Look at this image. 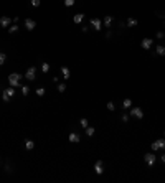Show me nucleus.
<instances>
[{"label":"nucleus","instance_id":"nucleus-1","mask_svg":"<svg viewBox=\"0 0 165 183\" xmlns=\"http://www.w3.org/2000/svg\"><path fill=\"white\" fill-rule=\"evenodd\" d=\"M23 79V76L22 74H18V73H12L10 76H8V84L12 86V87H20V81Z\"/></svg>","mask_w":165,"mask_h":183},{"label":"nucleus","instance_id":"nucleus-2","mask_svg":"<svg viewBox=\"0 0 165 183\" xmlns=\"http://www.w3.org/2000/svg\"><path fill=\"white\" fill-rule=\"evenodd\" d=\"M150 149L154 152H157V150H164L165 149V139H157V140H154L150 145Z\"/></svg>","mask_w":165,"mask_h":183},{"label":"nucleus","instance_id":"nucleus-3","mask_svg":"<svg viewBox=\"0 0 165 183\" xmlns=\"http://www.w3.org/2000/svg\"><path fill=\"white\" fill-rule=\"evenodd\" d=\"M23 78L28 79L30 83L35 81V79H36V68H35V66H30V68L26 69V73H25V76H23Z\"/></svg>","mask_w":165,"mask_h":183},{"label":"nucleus","instance_id":"nucleus-4","mask_svg":"<svg viewBox=\"0 0 165 183\" xmlns=\"http://www.w3.org/2000/svg\"><path fill=\"white\" fill-rule=\"evenodd\" d=\"M131 117L142 119V117H144V111H142L139 106H134V107H131Z\"/></svg>","mask_w":165,"mask_h":183},{"label":"nucleus","instance_id":"nucleus-5","mask_svg":"<svg viewBox=\"0 0 165 183\" xmlns=\"http://www.w3.org/2000/svg\"><path fill=\"white\" fill-rule=\"evenodd\" d=\"M144 162L149 165V167H154L155 162H157V157H155L154 153H145V155H144Z\"/></svg>","mask_w":165,"mask_h":183},{"label":"nucleus","instance_id":"nucleus-6","mask_svg":"<svg viewBox=\"0 0 165 183\" xmlns=\"http://www.w3.org/2000/svg\"><path fill=\"white\" fill-rule=\"evenodd\" d=\"M89 25H91L96 32H99V30L102 28V20H101V18H91V20H89Z\"/></svg>","mask_w":165,"mask_h":183},{"label":"nucleus","instance_id":"nucleus-7","mask_svg":"<svg viewBox=\"0 0 165 183\" xmlns=\"http://www.w3.org/2000/svg\"><path fill=\"white\" fill-rule=\"evenodd\" d=\"M94 172H96V175H102V173H104V162H102V160H96Z\"/></svg>","mask_w":165,"mask_h":183},{"label":"nucleus","instance_id":"nucleus-8","mask_svg":"<svg viewBox=\"0 0 165 183\" xmlns=\"http://www.w3.org/2000/svg\"><path fill=\"white\" fill-rule=\"evenodd\" d=\"M23 25H25V28L28 30V32H32V30H35V28H36V22H35V20H32V18H25Z\"/></svg>","mask_w":165,"mask_h":183},{"label":"nucleus","instance_id":"nucleus-9","mask_svg":"<svg viewBox=\"0 0 165 183\" xmlns=\"http://www.w3.org/2000/svg\"><path fill=\"white\" fill-rule=\"evenodd\" d=\"M12 22H13V18H10V17H0V26H3V28H8V26L12 25Z\"/></svg>","mask_w":165,"mask_h":183},{"label":"nucleus","instance_id":"nucleus-10","mask_svg":"<svg viewBox=\"0 0 165 183\" xmlns=\"http://www.w3.org/2000/svg\"><path fill=\"white\" fill-rule=\"evenodd\" d=\"M68 140H69L71 144H79V142H81V137H79L78 132H69V137H68Z\"/></svg>","mask_w":165,"mask_h":183},{"label":"nucleus","instance_id":"nucleus-11","mask_svg":"<svg viewBox=\"0 0 165 183\" xmlns=\"http://www.w3.org/2000/svg\"><path fill=\"white\" fill-rule=\"evenodd\" d=\"M152 45H154V40L152 38H144L142 41H140V46H142L144 50H150Z\"/></svg>","mask_w":165,"mask_h":183},{"label":"nucleus","instance_id":"nucleus-12","mask_svg":"<svg viewBox=\"0 0 165 183\" xmlns=\"http://www.w3.org/2000/svg\"><path fill=\"white\" fill-rule=\"evenodd\" d=\"M112 22H114V18H112L111 15H106L104 18H102V26H106V28L109 30V26L112 25Z\"/></svg>","mask_w":165,"mask_h":183},{"label":"nucleus","instance_id":"nucleus-13","mask_svg":"<svg viewBox=\"0 0 165 183\" xmlns=\"http://www.w3.org/2000/svg\"><path fill=\"white\" fill-rule=\"evenodd\" d=\"M61 74H63V79H68L71 78V71H69V68L68 66H61Z\"/></svg>","mask_w":165,"mask_h":183},{"label":"nucleus","instance_id":"nucleus-14","mask_svg":"<svg viewBox=\"0 0 165 183\" xmlns=\"http://www.w3.org/2000/svg\"><path fill=\"white\" fill-rule=\"evenodd\" d=\"M3 94H5V96H8V98L12 99L13 96L17 94V87H12V86H10V87H7V89H3Z\"/></svg>","mask_w":165,"mask_h":183},{"label":"nucleus","instance_id":"nucleus-15","mask_svg":"<svg viewBox=\"0 0 165 183\" xmlns=\"http://www.w3.org/2000/svg\"><path fill=\"white\" fill-rule=\"evenodd\" d=\"M155 54H158V56H165V45H157L155 46Z\"/></svg>","mask_w":165,"mask_h":183},{"label":"nucleus","instance_id":"nucleus-16","mask_svg":"<svg viewBox=\"0 0 165 183\" xmlns=\"http://www.w3.org/2000/svg\"><path fill=\"white\" fill-rule=\"evenodd\" d=\"M35 149V142L30 140V139H26L25 140V150H33Z\"/></svg>","mask_w":165,"mask_h":183},{"label":"nucleus","instance_id":"nucleus-17","mask_svg":"<svg viewBox=\"0 0 165 183\" xmlns=\"http://www.w3.org/2000/svg\"><path fill=\"white\" fill-rule=\"evenodd\" d=\"M83 20H84V13H76V15L73 17V22H74V23H81Z\"/></svg>","mask_w":165,"mask_h":183},{"label":"nucleus","instance_id":"nucleus-18","mask_svg":"<svg viewBox=\"0 0 165 183\" xmlns=\"http://www.w3.org/2000/svg\"><path fill=\"white\" fill-rule=\"evenodd\" d=\"M84 132H86V135H88V137H92V135H94V132H96V129L91 127V125H88V127L84 129Z\"/></svg>","mask_w":165,"mask_h":183},{"label":"nucleus","instance_id":"nucleus-19","mask_svg":"<svg viewBox=\"0 0 165 183\" xmlns=\"http://www.w3.org/2000/svg\"><path fill=\"white\" fill-rule=\"evenodd\" d=\"M137 25H139L137 18H132V17H131V18H127V26H131V28H132V26H137Z\"/></svg>","mask_w":165,"mask_h":183},{"label":"nucleus","instance_id":"nucleus-20","mask_svg":"<svg viewBox=\"0 0 165 183\" xmlns=\"http://www.w3.org/2000/svg\"><path fill=\"white\" fill-rule=\"evenodd\" d=\"M132 107V101L131 99H124L122 101V109H131Z\"/></svg>","mask_w":165,"mask_h":183},{"label":"nucleus","instance_id":"nucleus-21","mask_svg":"<svg viewBox=\"0 0 165 183\" xmlns=\"http://www.w3.org/2000/svg\"><path fill=\"white\" fill-rule=\"evenodd\" d=\"M17 32H18V25H17V23L8 26V33H10V35H13V33H17Z\"/></svg>","mask_w":165,"mask_h":183},{"label":"nucleus","instance_id":"nucleus-22","mask_svg":"<svg viewBox=\"0 0 165 183\" xmlns=\"http://www.w3.org/2000/svg\"><path fill=\"white\" fill-rule=\"evenodd\" d=\"M50 68H51V66L48 65V63H43V65H41V73H43V74H46V73L50 71Z\"/></svg>","mask_w":165,"mask_h":183},{"label":"nucleus","instance_id":"nucleus-23","mask_svg":"<svg viewBox=\"0 0 165 183\" xmlns=\"http://www.w3.org/2000/svg\"><path fill=\"white\" fill-rule=\"evenodd\" d=\"M20 89H22V94H23V96H28V92H30V87H28L26 84H23L22 87H20Z\"/></svg>","mask_w":165,"mask_h":183},{"label":"nucleus","instance_id":"nucleus-24","mask_svg":"<svg viewBox=\"0 0 165 183\" xmlns=\"http://www.w3.org/2000/svg\"><path fill=\"white\" fill-rule=\"evenodd\" d=\"M35 92H36V96H38V98H43L46 91H45V87H38V89H36Z\"/></svg>","mask_w":165,"mask_h":183},{"label":"nucleus","instance_id":"nucleus-25","mask_svg":"<svg viewBox=\"0 0 165 183\" xmlns=\"http://www.w3.org/2000/svg\"><path fill=\"white\" fill-rule=\"evenodd\" d=\"M66 87H68V86H66V83H59V84H58V91L59 92H65Z\"/></svg>","mask_w":165,"mask_h":183},{"label":"nucleus","instance_id":"nucleus-26","mask_svg":"<svg viewBox=\"0 0 165 183\" xmlns=\"http://www.w3.org/2000/svg\"><path fill=\"white\" fill-rule=\"evenodd\" d=\"M5 61H7V54L0 51V66H3V63H5Z\"/></svg>","mask_w":165,"mask_h":183},{"label":"nucleus","instance_id":"nucleus-27","mask_svg":"<svg viewBox=\"0 0 165 183\" xmlns=\"http://www.w3.org/2000/svg\"><path fill=\"white\" fill-rule=\"evenodd\" d=\"M79 124H81V127H83V129H86V127H88V125H89V122H88V119H81V120H79Z\"/></svg>","mask_w":165,"mask_h":183},{"label":"nucleus","instance_id":"nucleus-28","mask_svg":"<svg viewBox=\"0 0 165 183\" xmlns=\"http://www.w3.org/2000/svg\"><path fill=\"white\" fill-rule=\"evenodd\" d=\"M30 5L36 8V7H40V5H41V0H30Z\"/></svg>","mask_w":165,"mask_h":183},{"label":"nucleus","instance_id":"nucleus-29","mask_svg":"<svg viewBox=\"0 0 165 183\" xmlns=\"http://www.w3.org/2000/svg\"><path fill=\"white\" fill-rule=\"evenodd\" d=\"M155 38H157V40H164V38H165V33L162 32V30H160V32L155 33Z\"/></svg>","mask_w":165,"mask_h":183},{"label":"nucleus","instance_id":"nucleus-30","mask_svg":"<svg viewBox=\"0 0 165 183\" xmlns=\"http://www.w3.org/2000/svg\"><path fill=\"white\" fill-rule=\"evenodd\" d=\"M106 107H107V111H114V109H116V106H114V102H112V101H109Z\"/></svg>","mask_w":165,"mask_h":183},{"label":"nucleus","instance_id":"nucleus-31","mask_svg":"<svg viewBox=\"0 0 165 183\" xmlns=\"http://www.w3.org/2000/svg\"><path fill=\"white\" fill-rule=\"evenodd\" d=\"M155 15H157L158 18H164V20H165V12H160V10H157V12H155Z\"/></svg>","mask_w":165,"mask_h":183},{"label":"nucleus","instance_id":"nucleus-32","mask_svg":"<svg viewBox=\"0 0 165 183\" xmlns=\"http://www.w3.org/2000/svg\"><path fill=\"white\" fill-rule=\"evenodd\" d=\"M74 2H76V0H65V5L66 7H73L74 5Z\"/></svg>","mask_w":165,"mask_h":183},{"label":"nucleus","instance_id":"nucleus-33","mask_svg":"<svg viewBox=\"0 0 165 183\" xmlns=\"http://www.w3.org/2000/svg\"><path fill=\"white\" fill-rule=\"evenodd\" d=\"M121 119H122V122H127V120H129V116H127V114H124Z\"/></svg>","mask_w":165,"mask_h":183},{"label":"nucleus","instance_id":"nucleus-34","mask_svg":"<svg viewBox=\"0 0 165 183\" xmlns=\"http://www.w3.org/2000/svg\"><path fill=\"white\" fill-rule=\"evenodd\" d=\"M5 172H7V173H12V167H10V165H7V167H5Z\"/></svg>","mask_w":165,"mask_h":183},{"label":"nucleus","instance_id":"nucleus-35","mask_svg":"<svg viewBox=\"0 0 165 183\" xmlns=\"http://www.w3.org/2000/svg\"><path fill=\"white\" fill-rule=\"evenodd\" d=\"M111 36H112V33H111V32H109V30H107V33H106V38L109 40V38H111Z\"/></svg>","mask_w":165,"mask_h":183},{"label":"nucleus","instance_id":"nucleus-36","mask_svg":"<svg viewBox=\"0 0 165 183\" xmlns=\"http://www.w3.org/2000/svg\"><path fill=\"white\" fill-rule=\"evenodd\" d=\"M88 30H89L88 26H81V32H83V33H86V32H88Z\"/></svg>","mask_w":165,"mask_h":183},{"label":"nucleus","instance_id":"nucleus-37","mask_svg":"<svg viewBox=\"0 0 165 183\" xmlns=\"http://www.w3.org/2000/svg\"><path fill=\"white\" fill-rule=\"evenodd\" d=\"M160 160H162V163H165V153L162 155V157H160Z\"/></svg>","mask_w":165,"mask_h":183},{"label":"nucleus","instance_id":"nucleus-38","mask_svg":"<svg viewBox=\"0 0 165 183\" xmlns=\"http://www.w3.org/2000/svg\"><path fill=\"white\" fill-rule=\"evenodd\" d=\"M164 135H165V132H164Z\"/></svg>","mask_w":165,"mask_h":183}]
</instances>
